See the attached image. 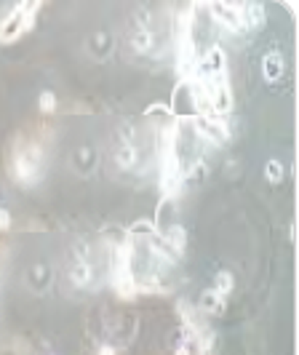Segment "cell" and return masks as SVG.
Masks as SVG:
<instances>
[{
	"mask_svg": "<svg viewBox=\"0 0 299 355\" xmlns=\"http://www.w3.org/2000/svg\"><path fill=\"white\" fill-rule=\"evenodd\" d=\"M206 11L211 14V19L217 25H222L230 32H246V27L241 22V11H238V3H208Z\"/></svg>",
	"mask_w": 299,
	"mask_h": 355,
	"instance_id": "4",
	"label": "cell"
},
{
	"mask_svg": "<svg viewBox=\"0 0 299 355\" xmlns=\"http://www.w3.org/2000/svg\"><path fill=\"white\" fill-rule=\"evenodd\" d=\"M232 286H235V280L232 276L222 270V273H217V278H214V291L219 294V297H227V294H232Z\"/></svg>",
	"mask_w": 299,
	"mask_h": 355,
	"instance_id": "12",
	"label": "cell"
},
{
	"mask_svg": "<svg viewBox=\"0 0 299 355\" xmlns=\"http://www.w3.org/2000/svg\"><path fill=\"white\" fill-rule=\"evenodd\" d=\"M8 169L19 184L32 187L40 179V169H43V145L38 139L19 136L16 145L8 150Z\"/></svg>",
	"mask_w": 299,
	"mask_h": 355,
	"instance_id": "1",
	"label": "cell"
},
{
	"mask_svg": "<svg viewBox=\"0 0 299 355\" xmlns=\"http://www.w3.org/2000/svg\"><path fill=\"white\" fill-rule=\"evenodd\" d=\"M238 11H241V22L246 29H262L267 22L262 3H238Z\"/></svg>",
	"mask_w": 299,
	"mask_h": 355,
	"instance_id": "5",
	"label": "cell"
},
{
	"mask_svg": "<svg viewBox=\"0 0 299 355\" xmlns=\"http://www.w3.org/2000/svg\"><path fill=\"white\" fill-rule=\"evenodd\" d=\"M198 310H200V315H206V318H211V315H222L224 310H227V299L219 297L214 289H206L198 299Z\"/></svg>",
	"mask_w": 299,
	"mask_h": 355,
	"instance_id": "6",
	"label": "cell"
},
{
	"mask_svg": "<svg viewBox=\"0 0 299 355\" xmlns=\"http://www.w3.org/2000/svg\"><path fill=\"white\" fill-rule=\"evenodd\" d=\"M97 355H115V350H112V347H101Z\"/></svg>",
	"mask_w": 299,
	"mask_h": 355,
	"instance_id": "16",
	"label": "cell"
},
{
	"mask_svg": "<svg viewBox=\"0 0 299 355\" xmlns=\"http://www.w3.org/2000/svg\"><path fill=\"white\" fill-rule=\"evenodd\" d=\"M11 225H14V222H11V211H8V208H0V232H8Z\"/></svg>",
	"mask_w": 299,
	"mask_h": 355,
	"instance_id": "15",
	"label": "cell"
},
{
	"mask_svg": "<svg viewBox=\"0 0 299 355\" xmlns=\"http://www.w3.org/2000/svg\"><path fill=\"white\" fill-rule=\"evenodd\" d=\"M286 70V62H283V53L280 51H267L265 59H262V75L267 83H275L278 77L283 75Z\"/></svg>",
	"mask_w": 299,
	"mask_h": 355,
	"instance_id": "7",
	"label": "cell"
},
{
	"mask_svg": "<svg viewBox=\"0 0 299 355\" xmlns=\"http://www.w3.org/2000/svg\"><path fill=\"white\" fill-rule=\"evenodd\" d=\"M38 107H40V112L51 115V112L56 110V94H51V91H43V94L38 97Z\"/></svg>",
	"mask_w": 299,
	"mask_h": 355,
	"instance_id": "14",
	"label": "cell"
},
{
	"mask_svg": "<svg viewBox=\"0 0 299 355\" xmlns=\"http://www.w3.org/2000/svg\"><path fill=\"white\" fill-rule=\"evenodd\" d=\"M115 163H118L121 171L136 169V163H139V147L134 142H121L118 150H115Z\"/></svg>",
	"mask_w": 299,
	"mask_h": 355,
	"instance_id": "8",
	"label": "cell"
},
{
	"mask_svg": "<svg viewBox=\"0 0 299 355\" xmlns=\"http://www.w3.org/2000/svg\"><path fill=\"white\" fill-rule=\"evenodd\" d=\"M43 8V3H19L0 19V43H14L35 27V14Z\"/></svg>",
	"mask_w": 299,
	"mask_h": 355,
	"instance_id": "2",
	"label": "cell"
},
{
	"mask_svg": "<svg viewBox=\"0 0 299 355\" xmlns=\"http://www.w3.org/2000/svg\"><path fill=\"white\" fill-rule=\"evenodd\" d=\"M70 280H73V286H88V280H91V267H88V262L77 259L73 265V270H70Z\"/></svg>",
	"mask_w": 299,
	"mask_h": 355,
	"instance_id": "10",
	"label": "cell"
},
{
	"mask_svg": "<svg viewBox=\"0 0 299 355\" xmlns=\"http://www.w3.org/2000/svg\"><path fill=\"white\" fill-rule=\"evenodd\" d=\"M131 43H134V51H136V53H147V51L152 49V32L142 25L139 29H136V35H134V40H131Z\"/></svg>",
	"mask_w": 299,
	"mask_h": 355,
	"instance_id": "11",
	"label": "cell"
},
{
	"mask_svg": "<svg viewBox=\"0 0 299 355\" xmlns=\"http://www.w3.org/2000/svg\"><path fill=\"white\" fill-rule=\"evenodd\" d=\"M265 177L270 184H278L280 179H283V163L280 160H267V166H265Z\"/></svg>",
	"mask_w": 299,
	"mask_h": 355,
	"instance_id": "13",
	"label": "cell"
},
{
	"mask_svg": "<svg viewBox=\"0 0 299 355\" xmlns=\"http://www.w3.org/2000/svg\"><path fill=\"white\" fill-rule=\"evenodd\" d=\"M190 123H193V128H195V134H198L200 139L208 142V145H214V147H219V145H224L230 139V128H227V123H224L222 118H200V115H193Z\"/></svg>",
	"mask_w": 299,
	"mask_h": 355,
	"instance_id": "3",
	"label": "cell"
},
{
	"mask_svg": "<svg viewBox=\"0 0 299 355\" xmlns=\"http://www.w3.org/2000/svg\"><path fill=\"white\" fill-rule=\"evenodd\" d=\"M158 232L163 235V241H166L179 256H184V249H187V232H184L182 225H171V228H163V230H158Z\"/></svg>",
	"mask_w": 299,
	"mask_h": 355,
	"instance_id": "9",
	"label": "cell"
}]
</instances>
